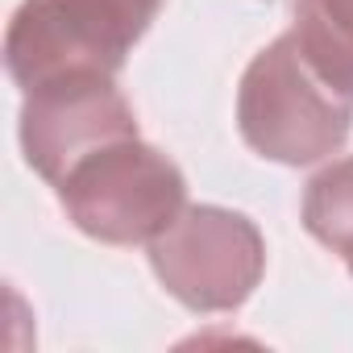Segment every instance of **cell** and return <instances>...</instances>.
<instances>
[{"instance_id":"cell-5","label":"cell","mask_w":353,"mask_h":353,"mask_svg":"<svg viewBox=\"0 0 353 353\" xmlns=\"http://www.w3.org/2000/svg\"><path fill=\"white\" fill-rule=\"evenodd\" d=\"M17 129L30 170L54 188L92 150L137 137V117L117 75H63L26 92Z\"/></svg>"},{"instance_id":"cell-4","label":"cell","mask_w":353,"mask_h":353,"mask_svg":"<svg viewBox=\"0 0 353 353\" xmlns=\"http://www.w3.org/2000/svg\"><path fill=\"white\" fill-rule=\"evenodd\" d=\"M150 266L183 307L237 312L266 274V241L245 212L196 204L150 241Z\"/></svg>"},{"instance_id":"cell-7","label":"cell","mask_w":353,"mask_h":353,"mask_svg":"<svg viewBox=\"0 0 353 353\" xmlns=\"http://www.w3.org/2000/svg\"><path fill=\"white\" fill-rule=\"evenodd\" d=\"M303 229L332 254L353 262V158L324 166L303 192Z\"/></svg>"},{"instance_id":"cell-3","label":"cell","mask_w":353,"mask_h":353,"mask_svg":"<svg viewBox=\"0 0 353 353\" xmlns=\"http://www.w3.org/2000/svg\"><path fill=\"white\" fill-rule=\"evenodd\" d=\"M54 192L71 225L104 245H150L188 208L183 170L141 137L92 150Z\"/></svg>"},{"instance_id":"cell-6","label":"cell","mask_w":353,"mask_h":353,"mask_svg":"<svg viewBox=\"0 0 353 353\" xmlns=\"http://www.w3.org/2000/svg\"><path fill=\"white\" fill-rule=\"evenodd\" d=\"M291 34L316 75L353 100V0H295Z\"/></svg>"},{"instance_id":"cell-2","label":"cell","mask_w":353,"mask_h":353,"mask_svg":"<svg viewBox=\"0 0 353 353\" xmlns=\"http://www.w3.org/2000/svg\"><path fill=\"white\" fill-rule=\"evenodd\" d=\"M162 0H21L5 34V67L21 92L63 75H117Z\"/></svg>"},{"instance_id":"cell-8","label":"cell","mask_w":353,"mask_h":353,"mask_svg":"<svg viewBox=\"0 0 353 353\" xmlns=\"http://www.w3.org/2000/svg\"><path fill=\"white\" fill-rule=\"evenodd\" d=\"M349 274H353V262H349Z\"/></svg>"},{"instance_id":"cell-1","label":"cell","mask_w":353,"mask_h":353,"mask_svg":"<svg viewBox=\"0 0 353 353\" xmlns=\"http://www.w3.org/2000/svg\"><path fill=\"white\" fill-rule=\"evenodd\" d=\"M237 129L258 158L312 166L349 141L353 100L316 75L287 30L245 67L237 88Z\"/></svg>"}]
</instances>
